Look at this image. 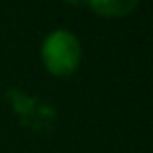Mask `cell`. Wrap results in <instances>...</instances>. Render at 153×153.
Returning <instances> with one entry per match:
<instances>
[{"label":"cell","mask_w":153,"mask_h":153,"mask_svg":"<svg viewBox=\"0 0 153 153\" xmlns=\"http://www.w3.org/2000/svg\"><path fill=\"white\" fill-rule=\"evenodd\" d=\"M42 63L53 76H69L82 61V46L74 32L55 30L42 42Z\"/></svg>","instance_id":"6da1fadb"},{"label":"cell","mask_w":153,"mask_h":153,"mask_svg":"<svg viewBox=\"0 0 153 153\" xmlns=\"http://www.w3.org/2000/svg\"><path fill=\"white\" fill-rule=\"evenodd\" d=\"M86 7L101 17H126L130 11L138 7V2H134V0H130V2H126V0H105V2L99 0V2H88Z\"/></svg>","instance_id":"7a4b0ae2"}]
</instances>
